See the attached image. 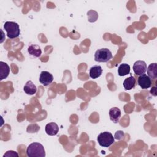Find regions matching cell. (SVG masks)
Wrapping results in <instances>:
<instances>
[{"instance_id":"30bf717a","label":"cell","mask_w":157,"mask_h":157,"mask_svg":"<svg viewBox=\"0 0 157 157\" xmlns=\"http://www.w3.org/2000/svg\"><path fill=\"white\" fill-rule=\"evenodd\" d=\"M10 72V68L8 64L3 61H0V80L7 78Z\"/></svg>"},{"instance_id":"9c48e42d","label":"cell","mask_w":157,"mask_h":157,"mask_svg":"<svg viewBox=\"0 0 157 157\" xmlns=\"http://www.w3.org/2000/svg\"><path fill=\"white\" fill-rule=\"evenodd\" d=\"M45 132L49 136H55L59 131V127L56 123L51 122L46 124Z\"/></svg>"},{"instance_id":"5bb4252c","label":"cell","mask_w":157,"mask_h":157,"mask_svg":"<svg viewBox=\"0 0 157 157\" xmlns=\"http://www.w3.org/2000/svg\"><path fill=\"white\" fill-rule=\"evenodd\" d=\"M147 75L150 78H157V64L156 63H151L147 68Z\"/></svg>"},{"instance_id":"8992f818","label":"cell","mask_w":157,"mask_h":157,"mask_svg":"<svg viewBox=\"0 0 157 157\" xmlns=\"http://www.w3.org/2000/svg\"><path fill=\"white\" fill-rule=\"evenodd\" d=\"M53 80V75L48 71H42L39 76V81L44 86H47Z\"/></svg>"},{"instance_id":"5b68a950","label":"cell","mask_w":157,"mask_h":157,"mask_svg":"<svg viewBox=\"0 0 157 157\" xmlns=\"http://www.w3.org/2000/svg\"><path fill=\"white\" fill-rule=\"evenodd\" d=\"M147 64L145 61L138 60L136 61L133 65V71L136 75H140L145 73L147 71Z\"/></svg>"},{"instance_id":"7c38bea8","label":"cell","mask_w":157,"mask_h":157,"mask_svg":"<svg viewBox=\"0 0 157 157\" xmlns=\"http://www.w3.org/2000/svg\"><path fill=\"white\" fill-rule=\"evenodd\" d=\"M28 52L29 55L39 58L42 54V50L39 45L36 44H32L29 45L28 48Z\"/></svg>"},{"instance_id":"ba28073f","label":"cell","mask_w":157,"mask_h":157,"mask_svg":"<svg viewBox=\"0 0 157 157\" xmlns=\"http://www.w3.org/2000/svg\"><path fill=\"white\" fill-rule=\"evenodd\" d=\"M121 110L118 107H112L110 109L109 115L112 121L114 123H118L121 117Z\"/></svg>"},{"instance_id":"6da1fadb","label":"cell","mask_w":157,"mask_h":157,"mask_svg":"<svg viewBox=\"0 0 157 157\" xmlns=\"http://www.w3.org/2000/svg\"><path fill=\"white\" fill-rule=\"evenodd\" d=\"M26 154L29 157H44L45 151L44 146L38 142L29 144L26 149Z\"/></svg>"},{"instance_id":"ac0fdd59","label":"cell","mask_w":157,"mask_h":157,"mask_svg":"<svg viewBox=\"0 0 157 157\" xmlns=\"http://www.w3.org/2000/svg\"><path fill=\"white\" fill-rule=\"evenodd\" d=\"M124 132L122 131H118L115 132V136H114V138L117 139V140H120L123 137H124Z\"/></svg>"},{"instance_id":"277c9868","label":"cell","mask_w":157,"mask_h":157,"mask_svg":"<svg viewBox=\"0 0 157 157\" xmlns=\"http://www.w3.org/2000/svg\"><path fill=\"white\" fill-rule=\"evenodd\" d=\"M112 53L108 48H101L96 51L94 53V60L97 62L105 63L112 58Z\"/></svg>"},{"instance_id":"e0dca14e","label":"cell","mask_w":157,"mask_h":157,"mask_svg":"<svg viewBox=\"0 0 157 157\" xmlns=\"http://www.w3.org/2000/svg\"><path fill=\"white\" fill-rule=\"evenodd\" d=\"M87 15L88 17V21L90 22L96 21L98 17V13L93 10H90V11H88L87 13Z\"/></svg>"},{"instance_id":"2e32d148","label":"cell","mask_w":157,"mask_h":157,"mask_svg":"<svg viewBox=\"0 0 157 157\" xmlns=\"http://www.w3.org/2000/svg\"><path fill=\"white\" fill-rule=\"evenodd\" d=\"M130 73V66L126 63L121 64L118 68V74L120 76H124Z\"/></svg>"},{"instance_id":"52a82bcc","label":"cell","mask_w":157,"mask_h":157,"mask_svg":"<svg viewBox=\"0 0 157 157\" xmlns=\"http://www.w3.org/2000/svg\"><path fill=\"white\" fill-rule=\"evenodd\" d=\"M138 85L142 89H147L151 86V78L145 74L139 75L137 80Z\"/></svg>"},{"instance_id":"7a4b0ae2","label":"cell","mask_w":157,"mask_h":157,"mask_svg":"<svg viewBox=\"0 0 157 157\" xmlns=\"http://www.w3.org/2000/svg\"><path fill=\"white\" fill-rule=\"evenodd\" d=\"M4 28L7 33V36L10 39H14L19 36L20 30L19 25L14 21H6L4 24Z\"/></svg>"},{"instance_id":"9a60e30c","label":"cell","mask_w":157,"mask_h":157,"mask_svg":"<svg viewBox=\"0 0 157 157\" xmlns=\"http://www.w3.org/2000/svg\"><path fill=\"white\" fill-rule=\"evenodd\" d=\"M135 85L136 78L132 75L125 78V80L123 82V86L126 90H130L134 88Z\"/></svg>"},{"instance_id":"4fadbf2b","label":"cell","mask_w":157,"mask_h":157,"mask_svg":"<svg viewBox=\"0 0 157 157\" xmlns=\"http://www.w3.org/2000/svg\"><path fill=\"white\" fill-rule=\"evenodd\" d=\"M23 90L27 94L33 95L36 93L37 88L36 86L31 80H29L25 83L23 87Z\"/></svg>"},{"instance_id":"ffe728a7","label":"cell","mask_w":157,"mask_h":157,"mask_svg":"<svg viewBox=\"0 0 157 157\" xmlns=\"http://www.w3.org/2000/svg\"><path fill=\"white\" fill-rule=\"evenodd\" d=\"M150 93L153 95L154 96H156V88L155 86L153 87L151 90H150Z\"/></svg>"},{"instance_id":"d6986e66","label":"cell","mask_w":157,"mask_h":157,"mask_svg":"<svg viewBox=\"0 0 157 157\" xmlns=\"http://www.w3.org/2000/svg\"><path fill=\"white\" fill-rule=\"evenodd\" d=\"M3 156L4 157H5V156H18V155L15 151L9 150V151H6V153Z\"/></svg>"},{"instance_id":"3957f363","label":"cell","mask_w":157,"mask_h":157,"mask_svg":"<svg viewBox=\"0 0 157 157\" xmlns=\"http://www.w3.org/2000/svg\"><path fill=\"white\" fill-rule=\"evenodd\" d=\"M97 140L100 146L103 147H109L114 143L115 138L110 132L105 131L98 135Z\"/></svg>"},{"instance_id":"8fae6325","label":"cell","mask_w":157,"mask_h":157,"mask_svg":"<svg viewBox=\"0 0 157 157\" xmlns=\"http://www.w3.org/2000/svg\"><path fill=\"white\" fill-rule=\"evenodd\" d=\"M102 73V69L101 66L95 65L90 69L89 75L91 78H97L99 77Z\"/></svg>"}]
</instances>
